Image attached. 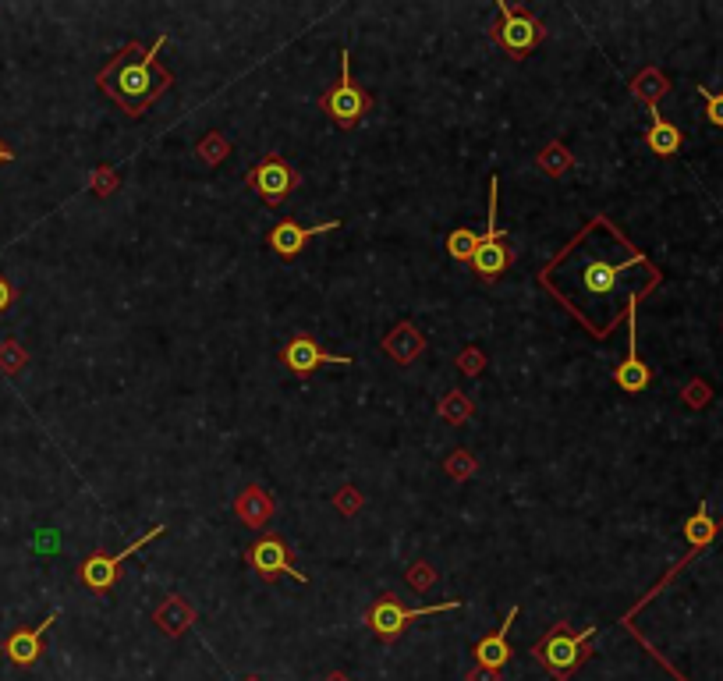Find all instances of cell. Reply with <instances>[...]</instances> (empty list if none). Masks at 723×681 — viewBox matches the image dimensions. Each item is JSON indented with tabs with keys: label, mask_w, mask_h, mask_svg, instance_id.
<instances>
[{
	"label": "cell",
	"mask_w": 723,
	"mask_h": 681,
	"mask_svg": "<svg viewBox=\"0 0 723 681\" xmlns=\"http://www.w3.org/2000/svg\"><path fill=\"white\" fill-rule=\"evenodd\" d=\"M164 47H167V36H160L149 50H142L139 43H128V47L100 71V79H96L100 89L125 107L128 118H142L149 103L174 86L171 71H164L156 64V57L164 54Z\"/></svg>",
	"instance_id": "obj_1"
},
{
	"label": "cell",
	"mask_w": 723,
	"mask_h": 681,
	"mask_svg": "<svg viewBox=\"0 0 723 681\" xmlns=\"http://www.w3.org/2000/svg\"><path fill=\"white\" fill-rule=\"evenodd\" d=\"M592 635H596L592 625L585 628V632H571L568 621H560V625H553L550 632H546V639L532 650V657H536L557 681H568L571 674L582 667V660L589 657Z\"/></svg>",
	"instance_id": "obj_2"
},
{
	"label": "cell",
	"mask_w": 723,
	"mask_h": 681,
	"mask_svg": "<svg viewBox=\"0 0 723 681\" xmlns=\"http://www.w3.org/2000/svg\"><path fill=\"white\" fill-rule=\"evenodd\" d=\"M458 607H461V600H447V603H433V607H419V611H412V607H405L397 596H383V600H376L373 607H369L366 625L373 628L383 642H394V639L405 635V628L412 625V621L429 618V614L458 611Z\"/></svg>",
	"instance_id": "obj_3"
},
{
	"label": "cell",
	"mask_w": 723,
	"mask_h": 681,
	"mask_svg": "<svg viewBox=\"0 0 723 681\" xmlns=\"http://www.w3.org/2000/svg\"><path fill=\"white\" fill-rule=\"evenodd\" d=\"M497 206H500V178H493L490 181V231L479 235V249H475V259H472L475 274L486 277V281L500 277L514 263V252L507 249V231L497 220Z\"/></svg>",
	"instance_id": "obj_4"
},
{
	"label": "cell",
	"mask_w": 723,
	"mask_h": 681,
	"mask_svg": "<svg viewBox=\"0 0 723 681\" xmlns=\"http://www.w3.org/2000/svg\"><path fill=\"white\" fill-rule=\"evenodd\" d=\"M319 107L327 110L330 121L341 128H355L358 121L366 118L369 107H373V100H369L362 89L351 82V61H348V50H341V82H337L330 93H323V100H319Z\"/></svg>",
	"instance_id": "obj_5"
},
{
	"label": "cell",
	"mask_w": 723,
	"mask_h": 681,
	"mask_svg": "<svg viewBox=\"0 0 723 681\" xmlns=\"http://www.w3.org/2000/svg\"><path fill=\"white\" fill-rule=\"evenodd\" d=\"M500 32H497V43L507 50V54L514 57V61H521V57L529 54L532 47H539L546 36L543 22L532 15H525L521 8H511V4H504L500 0Z\"/></svg>",
	"instance_id": "obj_6"
},
{
	"label": "cell",
	"mask_w": 723,
	"mask_h": 681,
	"mask_svg": "<svg viewBox=\"0 0 723 681\" xmlns=\"http://www.w3.org/2000/svg\"><path fill=\"white\" fill-rule=\"evenodd\" d=\"M164 533H167V525H153V529H149L142 540H135L132 547L117 550V554H110V557L107 554H93L86 564H82V572H78V575H82V582H86L93 593H107V589H114V582L121 579V564H125L128 557L135 554V550H142L149 540H156V536H164Z\"/></svg>",
	"instance_id": "obj_7"
},
{
	"label": "cell",
	"mask_w": 723,
	"mask_h": 681,
	"mask_svg": "<svg viewBox=\"0 0 723 681\" xmlns=\"http://www.w3.org/2000/svg\"><path fill=\"white\" fill-rule=\"evenodd\" d=\"M245 181H249V188H256L259 196H263L270 206H280L284 199L291 196V192H295L302 178H298V171L284 157H266L252 167Z\"/></svg>",
	"instance_id": "obj_8"
},
{
	"label": "cell",
	"mask_w": 723,
	"mask_h": 681,
	"mask_svg": "<svg viewBox=\"0 0 723 681\" xmlns=\"http://www.w3.org/2000/svg\"><path fill=\"white\" fill-rule=\"evenodd\" d=\"M280 362L291 369L295 376H312L319 366H351V359L348 355H334V352H327V348L319 345L316 337L312 334H295L284 345V352H280Z\"/></svg>",
	"instance_id": "obj_9"
},
{
	"label": "cell",
	"mask_w": 723,
	"mask_h": 681,
	"mask_svg": "<svg viewBox=\"0 0 723 681\" xmlns=\"http://www.w3.org/2000/svg\"><path fill=\"white\" fill-rule=\"evenodd\" d=\"M249 564L256 568V575H263V579L291 575V579H298V582H309V579H305V572H298V568H295V561H291V550L284 547V540H280V536H259V540L252 543V550H249Z\"/></svg>",
	"instance_id": "obj_10"
},
{
	"label": "cell",
	"mask_w": 723,
	"mask_h": 681,
	"mask_svg": "<svg viewBox=\"0 0 723 681\" xmlns=\"http://www.w3.org/2000/svg\"><path fill=\"white\" fill-rule=\"evenodd\" d=\"M635 306H638V295H628V355H624V362L617 366V387L628 394H638L646 391L649 380H653V373H649V366L642 359H638V334H635Z\"/></svg>",
	"instance_id": "obj_11"
},
{
	"label": "cell",
	"mask_w": 723,
	"mask_h": 681,
	"mask_svg": "<svg viewBox=\"0 0 723 681\" xmlns=\"http://www.w3.org/2000/svg\"><path fill=\"white\" fill-rule=\"evenodd\" d=\"M337 227H341V220H327V224H316V227H302L298 220H280V224L270 231V249L277 252L280 259H295L312 238L327 235V231H337Z\"/></svg>",
	"instance_id": "obj_12"
},
{
	"label": "cell",
	"mask_w": 723,
	"mask_h": 681,
	"mask_svg": "<svg viewBox=\"0 0 723 681\" xmlns=\"http://www.w3.org/2000/svg\"><path fill=\"white\" fill-rule=\"evenodd\" d=\"M54 621H57V611H50L36 628H18V632H11L8 642H4V653H8L11 664H18V667H32V664H36L39 653H43V635L50 632V625H54Z\"/></svg>",
	"instance_id": "obj_13"
},
{
	"label": "cell",
	"mask_w": 723,
	"mask_h": 681,
	"mask_svg": "<svg viewBox=\"0 0 723 681\" xmlns=\"http://www.w3.org/2000/svg\"><path fill=\"white\" fill-rule=\"evenodd\" d=\"M518 621V607H511L504 618V625L497 628L493 635H486V639H479V646H475V664L486 667V671H500V667L511 660V646H507V632H511V625Z\"/></svg>",
	"instance_id": "obj_14"
},
{
	"label": "cell",
	"mask_w": 723,
	"mask_h": 681,
	"mask_svg": "<svg viewBox=\"0 0 723 681\" xmlns=\"http://www.w3.org/2000/svg\"><path fill=\"white\" fill-rule=\"evenodd\" d=\"M638 263H642V256H631V259H624V263H610V259H596V263H589V267H585V274H582L585 291H589V295H596V298L610 295V291L617 288V281H621L624 270L638 267Z\"/></svg>",
	"instance_id": "obj_15"
},
{
	"label": "cell",
	"mask_w": 723,
	"mask_h": 681,
	"mask_svg": "<svg viewBox=\"0 0 723 681\" xmlns=\"http://www.w3.org/2000/svg\"><path fill=\"white\" fill-rule=\"evenodd\" d=\"M649 149L653 153H660V157H670V153H677V146H681V132H677L670 121L660 118V110L653 107V125H649V135H646Z\"/></svg>",
	"instance_id": "obj_16"
},
{
	"label": "cell",
	"mask_w": 723,
	"mask_h": 681,
	"mask_svg": "<svg viewBox=\"0 0 723 681\" xmlns=\"http://www.w3.org/2000/svg\"><path fill=\"white\" fill-rule=\"evenodd\" d=\"M475 249H479V235H475L472 227H458V231L447 238V252H451L458 263H472Z\"/></svg>",
	"instance_id": "obj_17"
},
{
	"label": "cell",
	"mask_w": 723,
	"mask_h": 681,
	"mask_svg": "<svg viewBox=\"0 0 723 681\" xmlns=\"http://www.w3.org/2000/svg\"><path fill=\"white\" fill-rule=\"evenodd\" d=\"M685 536L695 543V547H702V543H709L716 536V522L706 515V508H699V515L692 518V522L685 525Z\"/></svg>",
	"instance_id": "obj_18"
},
{
	"label": "cell",
	"mask_w": 723,
	"mask_h": 681,
	"mask_svg": "<svg viewBox=\"0 0 723 681\" xmlns=\"http://www.w3.org/2000/svg\"><path fill=\"white\" fill-rule=\"evenodd\" d=\"M699 93H702V100H706V114H709V121L723 128V93H709L706 86H699Z\"/></svg>",
	"instance_id": "obj_19"
},
{
	"label": "cell",
	"mask_w": 723,
	"mask_h": 681,
	"mask_svg": "<svg viewBox=\"0 0 723 681\" xmlns=\"http://www.w3.org/2000/svg\"><path fill=\"white\" fill-rule=\"evenodd\" d=\"M11 302H15V291H11V284L4 281V274H0V316L8 313Z\"/></svg>",
	"instance_id": "obj_20"
},
{
	"label": "cell",
	"mask_w": 723,
	"mask_h": 681,
	"mask_svg": "<svg viewBox=\"0 0 723 681\" xmlns=\"http://www.w3.org/2000/svg\"><path fill=\"white\" fill-rule=\"evenodd\" d=\"M468 681H497V671H486V667H475V671L468 674Z\"/></svg>",
	"instance_id": "obj_21"
},
{
	"label": "cell",
	"mask_w": 723,
	"mask_h": 681,
	"mask_svg": "<svg viewBox=\"0 0 723 681\" xmlns=\"http://www.w3.org/2000/svg\"><path fill=\"white\" fill-rule=\"evenodd\" d=\"M15 160V153L8 149V142H0V164H11Z\"/></svg>",
	"instance_id": "obj_22"
}]
</instances>
